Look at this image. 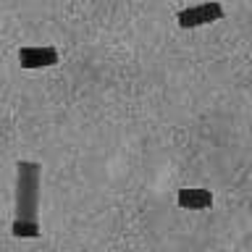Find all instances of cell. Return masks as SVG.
Instances as JSON below:
<instances>
[{"mask_svg":"<svg viewBox=\"0 0 252 252\" xmlns=\"http://www.w3.org/2000/svg\"><path fill=\"white\" fill-rule=\"evenodd\" d=\"M39 187H42V165L37 160L16 163V218L37 223L39 216Z\"/></svg>","mask_w":252,"mask_h":252,"instance_id":"6da1fadb","label":"cell"},{"mask_svg":"<svg viewBox=\"0 0 252 252\" xmlns=\"http://www.w3.org/2000/svg\"><path fill=\"white\" fill-rule=\"evenodd\" d=\"M220 19H223V5H220L218 0L189 5V8L176 13V21H179L181 29H197V27H205V24H213V21H220Z\"/></svg>","mask_w":252,"mask_h":252,"instance_id":"7a4b0ae2","label":"cell"},{"mask_svg":"<svg viewBox=\"0 0 252 252\" xmlns=\"http://www.w3.org/2000/svg\"><path fill=\"white\" fill-rule=\"evenodd\" d=\"M61 58H58V50L50 45H27L19 50V63L21 68L27 71H37V68H50L55 66Z\"/></svg>","mask_w":252,"mask_h":252,"instance_id":"3957f363","label":"cell"},{"mask_svg":"<svg viewBox=\"0 0 252 252\" xmlns=\"http://www.w3.org/2000/svg\"><path fill=\"white\" fill-rule=\"evenodd\" d=\"M176 205L181 210H208L213 208V192L210 189H197V187L179 189Z\"/></svg>","mask_w":252,"mask_h":252,"instance_id":"277c9868","label":"cell"},{"mask_svg":"<svg viewBox=\"0 0 252 252\" xmlns=\"http://www.w3.org/2000/svg\"><path fill=\"white\" fill-rule=\"evenodd\" d=\"M11 234L16 236V239H39L42 228H39V223H29V220H13Z\"/></svg>","mask_w":252,"mask_h":252,"instance_id":"5b68a950","label":"cell"}]
</instances>
